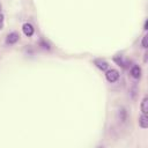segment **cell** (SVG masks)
<instances>
[{"label":"cell","mask_w":148,"mask_h":148,"mask_svg":"<svg viewBox=\"0 0 148 148\" xmlns=\"http://www.w3.org/2000/svg\"><path fill=\"white\" fill-rule=\"evenodd\" d=\"M105 76H106L108 81L114 82V81H117L118 77H119V72H118L117 69H109V71L106 72V74H105Z\"/></svg>","instance_id":"6da1fadb"},{"label":"cell","mask_w":148,"mask_h":148,"mask_svg":"<svg viewBox=\"0 0 148 148\" xmlns=\"http://www.w3.org/2000/svg\"><path fill=\"white\" fill-rule=\"evenodd\" d=\"M18 34L17 32H10L8 36H7V38H6V43L7 44H14V43H16L17 40H18Z\"/></svg>","instance_id":"7a4b0ae2"},{"label":"cell","mask_w":148,"mask_h":148,"mask_svg":"<svg viewBox=\"0 0 148 148\" xmlns=\"http://www.w3.org/2000/svg\"><path fill=\"white\" fill-rule=\"evenodd\" d=\"M22 30H23L24 35H27V36H31L34 34V27L30 23H24L22 27Z\"/></svg>","instance_id":"3957f363"},{"label":"cell","mask_w":148,"mask_h":148,"mask_svg":"<svg viewBox=\"0 0 148 148\" xmlns=\"http://www.w3.org/2000/svg\"><path fill=\"white\" fill-rule=\"evenodd\" d=\"M131 75L134 77V79H139L141 76V68L139 66H133L131 68Z\"/></svg>","instance_id":"277c9868"},{"label":"cell","mask_w":148,"mask_h":148,"mask_svg":"<svg viewBox=\"0 0 148 148\" xmlns=\"http://www.w3.org/2000/svg\"><path fill=\"white\" fill-rule=\"evenodd\" d=\"M139 125L142 127V128H147V117L145 113H142L140 117H139Z\"/></svg>","instance_id":"5b68a950"},{"label":"cell","mask_w":148,"mask_h":148,"mask_svg":"<svg viewBox=\"0 0 148 148\" xmlns=\"http://www.w3.org/2000/svg\"><path fill=\"white\" fill-rule=\"evenodd\" d=\"M95 64L97 65V67L98 68H101L102 71H104V69H106L108 68V62L106 61H104V60H95Z\"/></svg>","instance_id":"8992f818"},{"label":"cell","mask_w":148,"mask_h":148,"mask_svg":"<svg viewBox=\"0 0 148 148\" xmlns=\"http://www.w3.org/2000/svg\"><path fill=\"white\" fill-rule=\"evenodd\" d=\"M141 111H142V113H147V97L145 96L143 97V99H142V102H141Z\"/></svg>","instance_id":"52a82bcc"},{"label":"cell","mask_w":148,"mask_h":148,"mask_svg":"<svg viewBox=\"0 0 148 148\" xmlns=\"http://www.w3.org/2000/svg\"><path fill=\"white\" fill-rule=\"evenodd\" d=\"M142 46L145 49L147 47V36H143V38H142Z\"/></svg>","instance_id":"ba28073f"},{"label":"cell","mask_w":148,"mask_h":148,"mask_svg":"<svg viewBox=\"0 0 148 148\" xmlns=\"http://www.w3.org/2000/svg\"><path fill=\"white\" fill-rule=\"evenodd\" d=\"M2 25H3V15L0 14V29L2 28Z\"/></svg>","instance_id":"9c48e42d"},{"label":"cell","mask_w":148,"mask_h":148,"mask_svg":"<svg viewBox=\"0 0 148 148\" xmlns=\"http://www.w3.org/2000/svg\"><path fill=\"white\" fill-rule=\"evenodd\" d=\"M143 29H145V30H147V21H146V22H145V24H143Z\"/></svg>","instance_id":"30bf717a"},{"label":"cell","mask_w":148,"mask_h":148,"mask_svg":"<svg viewBox=\"0 0 148 148\" xmlns=\"http://www.w3.org/2000/svg\"><path fill=\"white\" fill-rule=\"evenodd\" d=\"M0 12H1V3H0ZM1 14V13H0Z\"/></svg>","instance_id":"8fae6325"}]
</instances>
